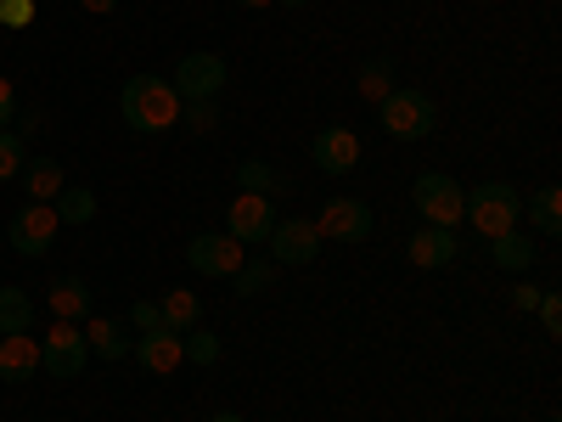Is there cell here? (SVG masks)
Returning <instances> with one entry per match:
<instances>
[{
	"label": "cell",
	"instance_id": "obj_1",
	"mask_svg": "<svg viewBox=\"0 0 562 422\" xmlns=\"http://www.w3.org/2000/svg\"><path fill=\"white\" fill-rule=\"evenodd\" d=\"M119 108H124V124L140 130V135H158V130L180 124V97H175V85H169L164 74H135V79H124Z\"/></svg>",
	"mask_w": 562,
	"mask_h": 422
},
{
	"label": "cell",
	"instance_id": "obj_18",
	"mask_svg": "<svg viewBox=\"0 0 562 422\" xmlns=\"http://www.w3.org/2000/svg\"><path fill=\"white\" fill-rule=\"evenodd\" d=\"M23 192H29V203H57V192L68 186V175H63V164L57 158H34V164H23Z\"/></svg>",
	"mask_w": 562,
	"mask_h": 422
},
{
	"label": "cell",
	"instance_id": "obj_38",
	"mask_svg": "<svg viewBox=\"0 0 562 422\" xmlns=\"http://www.w3.org/2000/svg\"><path fill=\"white\" fill-rule=\"evenodd\" d=\"M281 7H310V0H281Z\"/></svg>",
	"mask_w": 562,
	"mask_h": 422
},
{
	"label": "cell",
	"instance_id": "obj_24",
	"mask_svg": "<svg viewBox=\"0 0 562 422\" xmlns=\"http://www.w3.org/2000/svg\"><path fill=\"white\" fill-rule=\"evenodd\" d=\"M355 85H360V97H366V102H383L389 90H394V63H389V57L360 63V79H355Z\"/></svg>",
	"mask_w": 562,
	"mask_h": 422
},
{
	"label": "cell",
	"instance_id": "obj_9",
	"mask_svg": "<svg viewBox=\"0 0 562 422\" xmlns=\"http://www.w3.org/2000/svg\"><path fill=\"white\" fill-rule=\"evenodd\" d=\"M270 259L276 265H310V259H321V231H315V220H304V214H293V220H276V231H270Z\"/></svg>",
	"mask_w": 562,
	"mask_h": 422
},
{
	"label": "cell",
	"instance_id": "obj_2",
	"mask_svg": "<svg viewBox=\"0 0 562 422\" xmlns=\"http://www.w3.org/2000/svg\"><path fill=\"white\" fill-rule=\"evenodd\" d=\"M524 214V198H518V186H506V180H484L467 192L461 203V220H473L479 237H501V231H512Z\"/></svg>",
	"mask_w": 562,
	"mask_h": 422
},
{
	"label": "cell",
	"instance_id": "obj_33",
	"mask_svg": "<svg viewBox=\"0 0 562 422\" xmlns=\"http://www.w3.org/2000/svg\"><path fill=\"white\" fill-rule=\"evenodd\" d=\"M12 113H18V97H12V79L0 74V124H12Z\"/></svg>",
	"mask_w": 562,
	"mask_h": 422
},
{
	"label": "cell",
	"instance_id": "obj_3",
	"mask_svg": "<svg viewBox=\"0 0 562 422\" xmlns=\"http://www.w3.org/2000/svg\"><path fill=\"white\" fill-rule=\"evenodd\" d=\"M378 113H383V130H389L394 141H422V135L439 130L434 97H428V90H411V85H394L389 97L378 102Z\"/></svg>",
	"mask_w": 562,
	"mask_h": 422
},
{
	"label": "cell",
	"instance_id": "obj_28",
	"mask_svg": "<svg viewBox=\"0 0 562 422\" xmlns=\"http://www.w3.org/2000/svg\"><path fill=\"white\" fill-rule=\"evenodd\" d=\"M237 186H243V192L270 198V192H276V169H270V164H259V158H248V164L237 169Z\"/></svg>",
	"mask_w": 562,
	"mask_h": 422
},
{
	"label": "cell",
	"instance_id": "obj_7",
	"mask_svg": "<svg viewBox=\"0 0 562 422\" xmlns=\"http://www.w3.org/2000/svg\"><path fill=\"white\" fill-rule=\"evenodd\" d=\"M186 265H192L198 276H220L231 281L243 270V243L237 237H225V231H203V237L186 243Z\"/></svg>",
	"mask_w": 562,
	"mask_h": 422
},
{
	"label": "cell",
	"instance_id": "obj_4",
	"mask_svg": "<svg viewBox=\"0 0 562 422\" xmlns=\"http://www.w3.org/2000/svg\"><path fill=\"white\" fill-rule=\"evenodd\" d=\"M411 203H416V214L428 220V225L456 231V225H461V203H467V192H461V186H456L450 175L428 169V175H416V186H411Z\"/></svg>",
	"mask_w": 562,
	"mask_h": 422
},
{
	"label": "cell",
	"instance_id": "obj_37",
	"mask_svg": "<svg viewBox=\"0 0 562 422\" xmlns=\"http://www.w3.org/2000/svg\"><path fill=\"white\" fill-rule=\"evenodd\" d=\"M237 7H270V0H237Z\"/></svg>",
	"mask_w": 562,
	"mask_h": 422
},
{
	"label": "cell",
	"instance_id": "obj_30",
	"mask_svg": "<svg viewBox=\"0 0 562 422\" xmlns=\"http://www.w3.org/2000/svg\"><path fill=\"white\" fill-rule=\"evenodd\" d=\"M34 23V0H0V29H29Z\"/></svg>",
	"mask_w": 562,
	"mask_h": 422
},
{
	"label": "cell",
	"instance_id": "obj_34",
	"mask_svg": "<svg viewBox=\"0 0 562 422\" xmlns=\"http://www.w3.org/2000/svg\"><path fill=\"white\" fill-rule=\"evenodd\" d=\"M512 304H518V310H535V304H540V288H535V281H524V288L512 293Z\"/></svg>",
	"mask_w": 562,
	"mask_h": 422
},
{
	"label": "cell",
	"instance_id": "obj_21",
	"mask_svg": "<svg viewBox=\"0 0 562 422\" xmlns=\"http://www.w3.org/2000/svg\"><path fill=\"white\" fill-rule=\"evenodd\" d=\"M29 326H34V299L23 288H0V338L29 333Z\"/></svg>",
	"mask_w": 562,
	"mask_h": 422
},
{
	"label": "cell",
	"instance_id": "obj_29",
	"mask_svg": "<svg viewBox=\"0 0 562 422\" xmlns=\"http://www.w3.org/2000/svg\"><path fill=\"white\" fill-rule=\"evenodd\" d=\"M180 124L192 130V135H209L220 124V108L214 102H180Z\"/></svg>",
	"mask_w": 562,
	"mask_h": 422
},
{
	"label": "cell",
	"instance_id": "obj_32",
	"mask_svg": "<svg viewBox=\"0 0 562 422\" xmlns=\"http://www.w3.org/2000/svg\"><path fill=\"white\" fill-rule=\"evenodd\" d=\"M535 310H540V321H546V333L557 338V333H562V299H557V293H540Z\"/></svg>",
	"mask_w": 562,
	"mask_h": 422
},
{
	"label": "cell",
	"instance_id": "obj_15",
	"mask_svg": "<svg viewBox=\"0 0 562 422\" xmlns=\"http://www.w3.org/2000/svg\"><path fill=\"white\" fill-rule=\"evenodd\" d=\"M40 371V344L29 333H7L0 338V384H29Z\"/></svg>",
	"mask_w": 562,
	"mask_h": 422
},
{
	"label": "cell",
	"instance_id": "obj_14",
	"mask_svg": "<svg viewBox=\"0 0 562 422\" xmlns=\"http://www.w3.org/2000/svg\"><path fill=\"white\" fill-rule=\"evenodd\" d=\"M130 355L147 366V371H175L186 360V344H180V333H169V326H153V333H140L130 344Z\"/></svg>",
	"mask_w": 562,
	"mask_h": 422
},
{
	"label": "cell",
	"instance_id": "obj_35",
	"mask_svg": "<svg viewBox=\"0 0 562 422\" xmlns=\"http://www.w3.org/2000/svg\"><path fill=\"white\" fill-rule=\"evenodd\" d=\"M79 7H85V12H97V18H108V12L119 7V0H79Z\"/></svg>",
	"mask_w": 562,
	"mask_h": 422
},
{
	"label": "cell",
	"instance_id": "obj_31",
	"mask_svg": "<svg viewBox=\"0 0 562 422\" xmlns=\"http://www.w3.org/2000/svg\"><path fill=\"white\" fill-rule=\"evenodd\" d=\"M130 326H140V333L164 326V321H158V304H153V299H135V304H130Z\"/></svg>",
	"mask_w": 562,
	"mask_h": 422
},
{
	"label": "cell",
	"instance_id": "obj_6",
	"mask_svg": "<svg viewBox=\"0 0 562 422\" xmlns=\"http://www.w3.org/2000/svg\"><path fill=\"white\" fill-rule=\"evenodd\" d=\"M85 360H90V344L79 333V321H57L40 338V371H52V378H79Z\"/></svg>",
	"mask_w": 562,
	"mask_h": 422
},
{
	"label": "cell",
	"instance_id": "obj_13",
	"mask_svg": "<svg viewBox=\"0 0 562 422\" xmlns=\"http://www.w3.org/2000/svg\"><path fill=\"white\" fill-rule=\"evenodd\" d=\"M405 254H411V265H422V270H445V265H456V259H461L456 231H445V225H422L416 237L405 243Z\"/></svg>",
	"mask_w": 562,
	"mask_h": 422
},
{
	"label": "cell",
	"instance_id": "obj_10",
	"mask_svg": "<svg viewBox=\"0 0 562 422\" xmlns=\"http://www.w3.org/2000/svg\"><path fill=\"white\" fill-rule=\"evenodd\" d=\"M270 231H276L270 198H259V192H237V198H231V209H225V237H237V243L248 248V243H265Z\"/></svg>",
	"mask_w": 562,
	"mask_h": 422
},
{
	"label": "cell",
	"instance_id": "obj_16",
	"mask_svg": "<svg viewBox=\"0 0 562 422\" xmlns=\"http://www.w3.org/2000/svg\"><path fill=\"white\" fill-rule=\"evenodd\" d=\"M85 344L97 360H124L130 355V333H124V321L113 315H85Z\"/></svg>",
	"mask_w": 562,
	"mask_h": 422
},
{
	"label": "cell",
	"instance_id": "obj_8",
	"mask_svg": "<svg viewBox=\"0 0 562 422\" xmlns=\"http://www.w3.org/2000/svg\"><path fill=\"white\" fill-rule=\"evenodd\" d=\"M57 209L52 203H29V209H18L12 214V225H7V243L23 254V259H40L45 248H52V237H57Z\"/></svg>",
	"mask_w": 562,
	"mask_h": 422
},
{
	"label": "cell",
	"instance_id": "obj_22",
	"mask_svg": "<svg viewBox=\"0 0 562 422\" xmlns=\"http://www.w3.org/2000/svg\"><path fill=\"white\" fill-rule=\"evenodd\" d=\"M529 220L540 237H562V192L557 186H540V192L529 198Z\"/></svg>",
	"mask_w": 562,
	"mask_h": 422
},
{
	"label": "cell",
	"instance_id": "obj_20",
	"mask_svg": "<svg viewBox=\"0 0 562 422\" xmlns=\"http://www.w3.org/2000/svg\"><path fill=\"white\" fill-rule=\"evenodd\" d=\"M158 321L169 326V333H192V326L203 321V299L192 288H175L169 299H158Z\"/></svg>",
	"mask_w": 562,
	"mask_h": 422
},
{
	"label": "cell",
	"instance_id": "obj_5",
	"mask_svg": "<svg viewBox=\"0 0 562 422\" xmlns=\"http://www.w3.org/2000/svg\"><path fill=\"white\" fill-rule=\"evenodd\" d=\"M169 85H175L180 102H214L220 90H225V57H214V52H186Z\"/></svg>",
	"mask_w": 562,
	"mask_h": 422
},
{
	"label": "cell",
	"instance_id": "obj_19",
	"mask_svg": "<svg viewBox=\"0 0 562 422\" xmlns=\"http://www.w3.org/2000/svg\"><path fill=\"white\" fill-rule=\"evenodd\" d=\"M45 310H52L57 321H85L90 315V288L79 276H57L52 293H45Z\"/></svg>",
	"mask_w": 562,
	"mask_h": 422
},
{
	"label": "cell",
	"instance_id": "obj_26",
	"mask_svg": "<svg viewBox=\"0 0 562 422\" xmlns=\"http://www.w3.org/2000/svg\"><path fill=\"white\" fill-rule=\"evenodd\" d=\"M29 164V147H23V135L18 130H0V180H18Z\"/></svg>",
	"mask_w": 562,
	"mask_h": 422
},
{
	"label": "cell",
	"instance_id": "obj_36",
	"mask_svg": "<svg viewBox=\"0 0 562 422\" xmlns=\"http://www.w3.org/2000/svg\"><path fill=\"white\" fill-rule=\"evenodd\" d=\"M209 422H243V417H237V411H214Z\"/></svg>",
	"mask_w": 562,
	"mask_h": 422
},
{
	"label": "cell",
	"instance_id": "obj_11",
	"mask_svg": "<svg viewBox=\"0 0 562 422\" xmlns=\"http://www.w3.org/2000/svg\"><path fill=\"white\" fill-rule=\"evenodd\" d=\"M315 231H321V243L326 237H333V243H366L371 237V209L360 198H333V203H321Z\"/></svg>",
	"mask_w": 562,
	"mask_h": 422
},
{
	"label": "cell",
	"instance_id": "obj_12",
	"mask_svg": "<svg viewBox=\"0 0 562 422\" xmlns=\"http://www.w3.org/2000/svg\"><path fill=\"white\" fill-rule=\"evenodd\" d=\"M310 164H315L321 175H349V169L360 164V135H355L349 124L321 130V135L310 141Z\"/></svg>",
	"mask_w": 562,
	"mask_h": 422
},
{
	"label": "cell",
	"instance_id": "obj_17",
	"mask_svg": "<svg viewBox=\"0 0 562 422\" xmlns=\"http://www.w3.org/2000/svg\"><path fill=\"white\" fill-rule=\"evenodd\" d=\"M490 259L501 265V270H512V276H524V270H535V243H529V231H501V237H490Z\"/></svg>",
	"mask_w": 562,
	"mask_h": 422
},
{
	"label": "cell",
	"instance_id": "obj_25",
	"mask_svg": "<svg viewBox=\"0 0 562 422\" xmlns=\"http://www.w3.org/2000/svg\"><path fill=\"white\" fill-rule=\"evenodd\" d=\"M276 270H281L276 259H243V270L231 276V288H237L243 299H254V293H265L270 281H276Z\"/></svg>",
	"mask_w": 562,
	"mask_h": 422
},
{
	"label": "cell",
	"instance_id": "obj_27",
	"mask_svg": "<svg viewBox=\"0 0 562 422\" xmlns=\"http://www.w3.org/2000/svg\"><path fill=\"white\" fill-rule=\"evenodd\" d=\"M180 344H186V360H198V366H214V360H220V338H214V333H203V326L180 333Z\"/></svg>",
	"mask_w": 562,
	"mask_h": 422
},
{
	"label": "cell",
	"instance_id": "obj_23",
	"mask_svg": "<svg viewBox=\"0 0 562 422\" xmlns=\"http://www.w3.org/2000/svg\"><path fill=\"white\" fill-rule=\"evenodd\" d=\"M52 209H57V220H68V225H90V220H97V192H90V186H63Z\"/></svg>",
	"mask_w": 562,
	"mask_h": 422
}]
</instances>
